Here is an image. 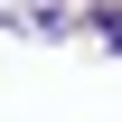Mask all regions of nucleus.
Returning a JSON list of instances; mask_svg holds the SVG:
<instances>
[{"label":"nucleus","instance_id":"obj_1","mask_svg":"<svg viewBox=\"0 0 122 122\" xmlns=\"http://www.w3.org/2000/svg\"><path fill=\"white\" fill-rule=\"evenodd\" d=\"M113 47H122V10H113Z\"/></svg>","mask_w":122,"mask_h":122}]
</instances>
